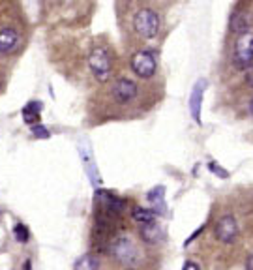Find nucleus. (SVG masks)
I'll use <instances>...</instances> for the list:
<instances>
[{
    "label": "nucleus",
    "instance_id": "1",
    "mask_svg": "<svg viewBox=\"0 0 253 270\" xmlns=\"http://www.w3.org/2000/svg\"><path fill=\"white\" fill-rule=\"evenodd\" d=\"M88 68L96 81L100 83H107L112 75V60L109 51L102 45H96L88 55Z\"/></svg>",
    "mask_w": 253,
    "mask_h": 270
},
{
    "label": "nucleus",
    "instance_id": "2",
    "mask_svg": "<svg viewBox=\"0 0 253 270\" xmlns=\"http://www.w3.org/2000/svg\"><path fill=\"white\" fill-rule=\"evenodd\" d=\"M233 66L236 70L246 72L253 66V32H242L236 38L233 47Z\"/></svg>",
    "mask_w": 253,
    "mask_h": 270
},
{
    "label": "nucleus",
    "instance_id": "3",
    "mask_svg": "<svg viewBox=\"0 0 253 270\" xmlns=\"http://www.w3.org/2000/svg\"><path fill=\"white\" fill-rule=\"evenodd\" d=\"M133 28L141 38L152 39L159 34V15L154 9L143 8L133 17Z\"/></svg>",
    "mask_w": 253,
    "mask_h": 270
},
{
    "label": "nucleus",
    "instance_id": "4",
    "mask_svg": "<svg viewBox=\"0 0 253 270\" xmlns=\"http://www.w3.org/2000/svg\"><path fill=\"white\" fill-rule=\"evenodd\" d=\"M130 68L131 72L137 77H141V79H150L158 70V62H156V56L152 55L150 51H137L135 55L131 56Z\"/></svg>",
    "mask_w": 253,
    "mask_h": 270
},
{
    "label": "nucleus",
    "instance_id": "5",
    "mask_svg": "<svg viewBox=\"0 0 253 270\" xmlns=\"http://www.w3.org/2000/svg\"><path fill=\"white\" fill-rule=\"evenodd\" d=\"M111 252L112 255H114V259H118V261H120L122 265H126V267H135L141 255L137 246L131 242V238H128V236L116 238V240L112 242Z\"/></svg>",
    "mask_w": 253,
    "mask_h": 270
},
{
    "label": "nucleus",
    "instance_id": "6",
    "mask_svg": "<svg viewBox=\"0 0 253 270\" xmlns=\"http://www.w3.org/2000/svg\"><path fill=\"white\" fill-rule=\"evenodd\" d=\"M214 236L223 244H233L238 238V222L233 214H223L214 225Z\"/></svg>",
    "mask_w": 253,
    "mask_h": 270
},
{
    "label": "nucleus",
    "instance_id": "7",
    "mask_svg": "<svg viewBox=\"0 0 253 270\" xmlns=\"http://www.w3.org/2000/svg\"><path fill=\"white\" fill-rule=\"evenodd\" d=\"M135 96H137V84L131 79L120 77L112 84V98L118 103H130L131 100H135Z\"/></svg>",
    "mask_w": 253,
    "mask_h": 270
},
{
    "label": "nucleus",
    "instance_id": "8",
    "mask_svg": "<svg viewBox=\"0 0 253 270\" xmlns=\"http://www.w3.org/2000/svg\"><path fill=\"white\" fill-rule=\"evenodd\" d=\"M205 81H199V83L193 86L191 90V96H189V113L193 116V120L197 124H201V103H203V92H205Z\"/></svg>",
    "mask_w": 253,
    "mask_h": 270
},
{
    "label": "nucleus",
    "instance_id": "9",
    "mask_svg": "<svg viewBox=\"0 0 253 270\" xmlns=\"http://www.w3.org/2000/svg\"><path fill=\"white\" fill-rule=\"evenodd\" d=\"M21 41L19 32L13 28H0V53L8 55L11 51H15Z\"/></svg>",
    "mask_w": 253,
    "mask_h": 270
},
{
    "label": "nucleus",
    "instance_id": "10",
    "mask_svg": "<svg viewBox=\"0 0 253 270\" xmlns=\"http://www.w3.org/2000/svg\"><path fill=\"white\" fill-rule=\"evenodd\" d=\"M139 234L146 244H158L159 240H161V236H163L158 222H150V224L146 225H141Z\"/></svg>",
    "mask_w": 253,
    "mask_h": 270
},
{
    "label": "nucleus",
    "instance_id": "11",
    "mask_svg": "<svg viewBox=\"0 0 253 270\" xmlns=\"http://www.w3.org/2000/svg\"><path fill=\"white\" fill-rule=\"evenodd\" d=\"M131 218H133L135 224H141V225L156 222V214H154L150 208H145V206H135L133 212H131Z\"/></svg>",
    "mask_w": 253,
    "mask_h": 270
},
{
    "label": "nucleus",
    "instance_id": "12",
    "mask_svg": "<svg viewBox=\"0 0 253 270\" xmlns=\"http://www.w3.org/2000/svg\"><path fill=\"white\" fill-rule=\"evenodd\" d=\"M39 111H41V103L30 102L27 107L23 109V118H25V122L36 126L37 122H39Z\"/></svg>",
    "mask_w": 253,
    "mask_h": 270
},
{
    "label": "nucleus",
    "instance_id": "13",
    "mask_svg": "<svg viewBox=\"0 0 253 270\" xmlns=\"http://www.w3.org/2000/svg\"><path fill=\"white\" fill-rule=\"evenodd\" d=\"M75 270H100V259L96 255L86 253L75 261Z\"/></svg>",
    "mask_w": 253,
    "mask_h": 270
},
{
    "label": "nucleus",
    "instance_id": "14",
    "mask_svg": "<svg viewBox=\"0 0 253 270\" xmlns=\"http://www.w3.org/2000/svg\"><path fill=\"white\" fill-rule=\"evenodd\" d=\"M13 234H15V238H17V242L21 244H25L28 242V229H27V225H23V224H17L15 227H13Z\"/></svg>",
    "mask_w": 253,
    "mask_h": 270
},
{
    "label": "nucleus",
    "instance_id": "15",
    "mask_svg": "<svg viewBox=\"0 0 253 270\" xmlns=\"http://www.w3.org/2000/svg\"><path fill=\"white\" fill-rule=\"evenodd\" d=\"M163 192H165L163 186L154 188L152 192H148V201L150 203H161V201H163Z\"/></svg>",
    "mask_w": 253,
    "mask_h": 270
},
{
    "label": "nucleus",
    "instance_id": "16",
    "mask_svg": "<svg viewBox=\"0 0 253 270\" xmlns=\"http://www.w3.org/2000/svg\"><path fill=\"white\" fill-rule=\"evenodd\" d=\"M32 133H34V137H37V139H47L49 137V130L43 128V126H37V124L32 128Z\"/></svg>",
    "mask_w": 253,
    "mask_h": 270
},
{
    "label": "nucleus",
    "instance_id": "17",
    "mask_svg": "<svg viewBox=\"0 0 253 270\" xmlns=\"http://www.w3.org/2000/svg\"><path fill=\"white\" fill-rule=\"evenodd\" d=\"M244 79H246V84H248V86H252V88H253V66H252V68H248V70H246V75H244Z\"/></svg>",
    "mask_w": 253,
    "mask_h": 270
},
{
    "label": "nucleus",
    "instance_id": "18",
    "mask_svg": "<svg viewBox=\"0 0 253 270\" xmlns=\"http://www.w3.org/2000/svg\"><path fill=\"white\" fill-rule=\"evenodd\" d=\"M208 167H210V171H214L217 177H223V178L229 177V173H227V171H223V169H217V167H216V163H210Z\"/></svg>",
    "mask_w": 253,
    "mask_h": 270
},
{
    "label": "nucleus",
    "instance_id": "19",
    "mask_svg": "<svg viewBox=\"0 0 253 270\" xmlns=\"http://www.w3.org/2000/svg\"><path fill=\"white\" fill-rule=\"evenodd\" d=\"M182 270H201V267H199L195 261H186L184 267H182Z\"/></svg>",
    "mask_w": 253,
    "mask_h": 270
},
{
    "label": "nucleus",
    "instance_id": "20",
    "mask_svg": "<svg viewBox=\"0 0 253 270\" xmlns=\"http://www.w3.org/2000/svg\"><path fill=\"white\" fill-rule=\"evenodd\" d=\"M246 270H253V255L248 257V261H246Z\"/></svg>",
    "mask_w": 253,
    "mask_h": 270
},
{
    "label": "nucleus",
    "instance_id": "21",
    "mask_svg": "<svg viewBox=\"0 0 253 270\" xmlns=\"http://www.w3.org/2000/svg\"><path fill=\"white\" fill-rule=\"evenodd\" d=\"M30 267H32V263H30V261H25V265H23V270H32Z\"/></svg>",
    "mask_w": 253,
    "mask_h": 270
},
{
    "label": "nucleus",
    "instance_id": "22",
    "mask_svg": "<svg viewBox=\"0 0 253 270\" xmlns=\"http://www.w3.org/2000/svg\"><path fill=\"white\" fill-rule=\"evenodd\" d=\"M250 113H252V115H253V98H252V100H250Z\"/></svg>",
    "mask_w": 253,
    "mask_h": 270
}]
</instances>
